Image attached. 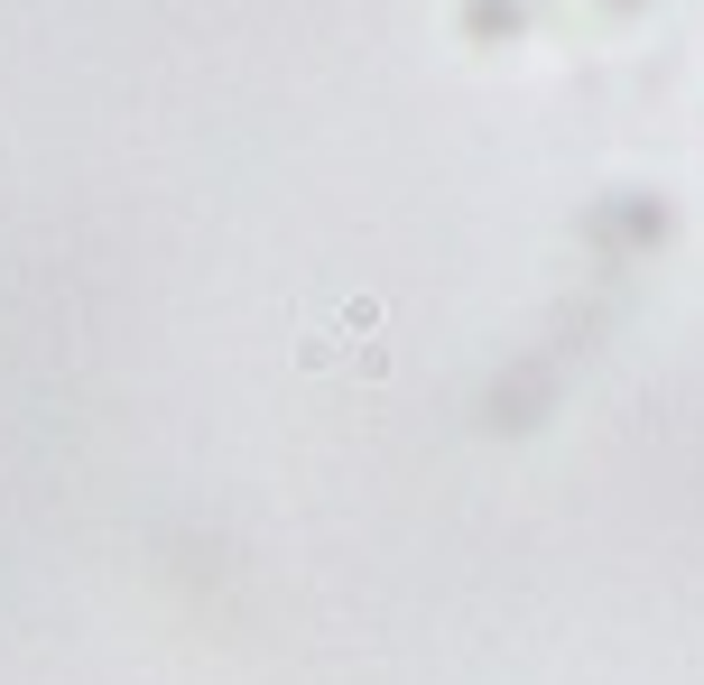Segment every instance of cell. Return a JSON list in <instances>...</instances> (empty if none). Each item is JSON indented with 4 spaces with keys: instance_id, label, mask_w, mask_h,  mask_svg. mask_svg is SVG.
Masks as SVG:
<instances>
[]
</instances>
